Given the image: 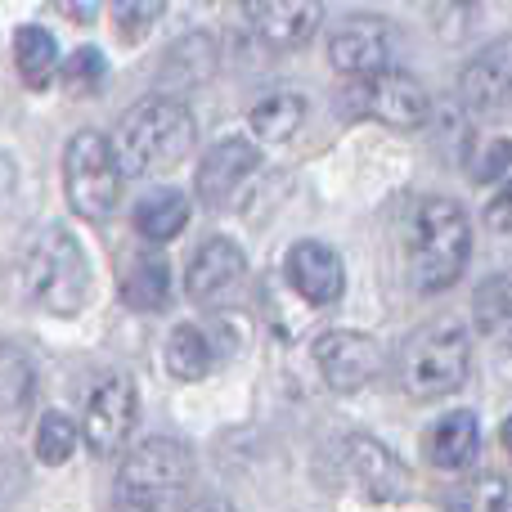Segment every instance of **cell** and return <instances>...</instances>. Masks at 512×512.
<instances>
[{"label": "cell", "mask_w": 512, "mask_h": 512, "mask_svg": "<svg viewBox=\"0 0 512 512\" xmlns=\"http://www.w3.org/2000/svg\"><path fill=\"white\" fill-rule=\"evenodd\" d=\"M14 68H18V77H23L27 90L50 86L54 68H59V45H54V36L45 32V27L23 23L14 32Z\"/></svg>", "instance_id": "obj_18"}, {"label": "cell", "mask_w": 512, "mask_h": 512, "mask_svg": "<svg viewBox=\"0 0 512 512\" xmlns=\"http://www.w3.org/2000/svg\"><path fill=\"white\" fill-rule=\"evenodd\" d=\"M189 472H194V459L171 436H153V441L135 445L117 468L113 512H158L176 490H185Z\"/></svg>", "instance_id": "obj_5"}, {"label": "cell", "mask_w": 512, "mask_h": 512, "mask_svg": "<svg viewBox=\"0 0 512 512\" xmlns=\"http://www.w3.org/2000/svg\"><path fill=\"white\" fill-rule=\"evenodd\" d=\"M472 256V225L454 198H423L414 216V243H409V270L423 292H445L459 283Z\"/></svg>", "instance_id": "obj_3"}, {"label": "cell", "mask_w": 512, "mask_h": 512, "mask_svg": "<svg viewBox=\"0 0 512 512\" xmlns=\"http://www.w3.org/2000/svg\"><path fill=\"white\" fill-rule=\"evenodd\" d=\"M194 140H198V126H194V113L185 108V99L149 95L144 104H135L122 117L113 153L122 176H158V171L180 167L194 153Z\"/></svg>", "instance_id": "obj_2"}, {"label": "cell", "mask_w": 512, "mask_h": 512, "mask_svg": "<svg viewBox=\"0 0 512 512\" xmlns=\"http://www.w3.org/2000/svg\"><path fill=\"white\" fill-rule=\"evenodd\" d=\"M135 414H140V396H135V382L131 378H108L99 382V391L90 396L86 405V445L95 454H117L126 445L135 427Z\"/></svg>", "instance_id": "obj_10"}, {"label": "cell", "mask_w": 512, "mask_h": 512, "mask_svg": "<svg viewBox=\"0 0 512 512\" xmlns=\"http://www.w3.org/2000/svg\"><path fill=\"white\" fill-rule=\"evenodd\" d=\"M301 117H306V104H301L297 95H288V90H283V95H265L261 104L252 108L248 126L256 131V140L283 144V140H292V135H297Z\"/></svg>", "instance_id": "obj_23"}, {"label": "cell", "mask_w": 512, "mask_h": 512, "mask_svg": "<svg viewBox=\"0 0 512 512\" xmlns=\"http://www.w3.org/2000/svg\"><path fill=\"white\" fill-rule=\"evenodd\" d=\"M9 297L45 315H77L90 297L86 248L63 225H41L14 248L5 265Z\"/></svg>", "instance_id": "obj_1"}, {"label": "cell", "mask_w": 512, "mask_h": 512, "mask_svg": "<svg viewBox=\"0 0 512 512\" xmlns=\"http://www.w3.org/2000/svg\"><path fill=\"white\" fill-rule=\"evenodd\" d=\"M486 225L499 234H512V180L504 189H495V198H490V207H486Z\"/></svg>", "instance_id": "obj_29"}, {"label": "cell", "mask_w": 512, "mask_h": 512, "mask_svg": "<svg viewBox=\"0 0 512 512\" xmlns=\"http://www.w3.org/2000/svg\"><path fill=\"white\" fill-rule=\"evenodd\" d=\"M315 364L328 387L351 396V391H364L382 373V346L369 333L333 328V333L315 337Z\"/></svg>", "instance_id": "obj_9"}, {"label": "cell", "mask_w": 512, "mask_h": 512, "mask_svg": "<svg viewBox=\"0 0 512 512\" xmlns=\"http://www.w3.org/2000/svg\"><path fill=\"white\" fill-rule=\"evenodd\" d=\"M472 319H477V333H486L490 342L512 346V274H495L481 283L472 297Z\"/></svg>", "instance_id": "obj_21"}, {"label": "cell", "mask_w": 512, "mask_h": 512, "mask_svg": "<svg viewBox=\"0 0 512 512\" xmlns=\"http://www.w3.org/2000/svg\"><path fill=\"white\" fill-rule=\"evenodd\" d=\"M72 450H77V423L68 414H59V409H50L41 418V427H36V459L59 468V463L72 459Z\"/></svg>", "instance_id": "obj_25"}, {"label": "cell", "mask_w": 512, "mask_h": 512, "mask_svg": "<svg viewBox=\"0 0 512 512\" xmlns=\"http://www.w3.org/2000/svg\"><path fill=\"white\" fill-rule=\"evenodd\" d=\"M104 5L108 0H54V9H59L63 18H72V23H90V18H99Z\"/></svg>", "instance_id": "obj_30"}, {"label": "cell", "mask_w": 512, "mask_h": 512, "mask_svg": "<svg viewBox=\"0 0 512 512\" xmlns=\"http://www.w3.org/2000/svg\"><path fill=\"white\" fill-rule=\"evenodd\" d=\"M459 99L472 113H499L512 99V36L486 45L459 72Z\"/></svg>", "instance_id": "obj_15"}, {"label": "cell", "mask_w": 512, "mask_h": 512, "mask_svg": "<svg viewBox=\"0 0 512 512\" xmlns=\"http://www.w3.org/2000/svg\"><path fill=\"white\" fill-rule=\"evenodd\" d=\"M261 167V153L256 144L248 140H221L203 162H198V176H194V189L212 212H225L234 207V198L243 194V185L256 176Z\"/></svg>", "instance_id": "obj_11"}, {"label": "cell", "mask_w": 512, "mask_h": 512, "mask_svg": "<svg viewBox=\"0 0 512 512\" xmlns=\"http://www.w3.org/2000/svg\"><path fill=\"white\" fill-rule=\"evenodd\" d=\"M167 0H117L113 5V32L122 45H140L162 18Z\"/></svg>", "instance_id": "obj_26"}, {"label": "cell", "mask_w": 512, "mask_h": 512, "mask_svg": "<svg viewBox=\"0 0 512 512\" xmlns=\"http://www.w3.org/2000/svg\"><path fill=\"white\" fill-rule=\"evenodd\" d=\"M328 59L342 77L360 81L373 72H387L396 59V27L378 14H351L333 36H328Z\"/></svg>", "instance_id": "obj_8"}, {"label": "cell", "mask_w": 512, "mask_h": 512, "mask_svg": "<svg viewBox=\"0 0 512 512\" xmlns=\"http://www.w3.org/2000/svg\"><path fill=\"white\" fill-rule=\"evenodd\" d=\"M481 450V427H477V414L472 409H459V414H445L436 418V427L423 436V454L432 468L441 472H459L477 459Z\"/></svg>", "instance_id": "obj_17"}, {"label": "cell", "mask_w": 512, "mask_h": 512, "mask_svg": "<svg viewBox=\"0 0 512 512\" xmlns=\"http://www.w3.org/2000/svg\"><path fill=\"white\" fill-rule=\"evenodd\" d=\"M185 225H189V198L180 194V189H158V194H149L135 207V230L149 243L176 239Z\"/></svg>", "instance_id": "obj_19"}, {"label": "cell", "mask_w": 512, "mask_h": 512, "mask_svg": "<svg viewBox=\"0 0 512 512\" xmlns=\"http://www.w3.org/2000/svg\"><path fill=\"white\" fill-rule=\"evenodd\" d=\"M212 364H216V351H212V337H207L203 328H198V324L171 328V337H167V369H171V378L198 382V378H207V373H212Z\"/></svg>", "instance_id": "obj_20"}, {"label": "cell", "mask_w": 512, "mask_h": 512, "mask_svg": "<svg viewBox=\"0 0 512 512\" xmlns=\"http://www.w3.org/2000/svg\"><path fill=\"white\" fill-rule=\"evenodd\" d=\"M472 342L459 324H427L400 351V382L414 400H441L468 382Z\"/></svg>", "instance_id": "obj_4"}, {"label": "cell", "mask_w": 512, "mask_h": 512, "mask_svg": "<svg viewBox=\"0 0 512 512\" xmlns=\"http://www.w3.org/2000/svg\"><path fill=\"white\" fill-rule=\"evenodd\" d=\"M445 512H508V481L495 472H481L454 490Z\"/></svg>", "instance_id": "obj_24"}, {"label": "cell", "mask_w": 512, "mask_h": 512, "mask_svg": "<svg viewBox=\"0 0 512 512\" xmlns=\"http://www.w3.org/2000/svg\"><path fill=\"white\" fill-rule=\"evenodd\" d=\"M243 274H248V256H243L239 243L207 239L203 248L194 252V261H189L185 288H189V297H194L198 306H212V301L230 297V292L239 288Z\"/></svg>", "instance_id": "obj_16"}, {"label": "cell", "mask_w": 512, "mask_h": 512, "mask_svg": "<svg viewBox=\"0 0 512 512\" xmlns=\"http://www.w3.org/2000/svg\"><path fill=\"white\" fill-rule=\"evenodd\" d=\"M252 32L274 50H297L319 32L324 5L319 0H243Z\"/></svg>", "instance_id": "obj_14"}, {"label": "cell", "mask_w": 512, "mask_h": 512, "mask_svg": "<svg viewBox=\"0 0 512 512\" xmlns=\"http://www.w3.org/2000/svg\"><path fill=\"white\" fill-rule=\"evenodd\" d=\"M171 297V270L162 256H140L122 274V301L131 310H162Z\"/></svg>", "instance_id": "obj_22"}, {"label": "cell", "mask_w": 512, "mask_h": 512, "mask_svg": "<svg viewBox=\"0 0 512 512\" xmlns=\"http://www.w3.org/2000/svg\"><path fill=\"white\" fill-rule=\"evenodd\" d=\"M508 162H512V144L508 140H490L486 149L472 158V176L486 185V180H495V176H504L508 171Z\"/></svg>", "instance_id": "obj_28"}, {"label": "cell", "mask_w": 512, "mask_h": 512, "mask_svg": "<svg viewBox=\"0 0 512 512\" xmlns=\"http://www.w3.org/2000/svg\"><path fill=\"white\" fill-rule=\"evenodd\" d=\"M499 436H504V445H508V454H512V414H508V423H504V432H499Z\"/></svg>", "instance_id": "obj_32"}, {"label": "cell", "mask_w": 512, "mask_h": 512, "mask_svg": "<svg viewBox=\"0 0 512 512\" xmlns=\"http://www.w3.org/2000/svg\"><path fill=\"white\" fill-rule=\"evenodd\" d=\"M63 194H68L72 212L86 221L113 216L117 194H122V167H117L113 140H104L99 131L72 135L68 153H63Z\"/></svg>", "instance_id": "obj_6"}, {"label": "cell", "mask_w": 512, "mask_h": 512, "mask_svg": "<svg viewBox=\"0 0 512 512\" xmlns=\"http://www.w3.org/2000/svg\"><path fill=\"white\" fill-rule=\"evenodd\" d=\"M99 81H104V54L99 50H77L68 59V68H63V86L72 95H95Z\"/></svg>", "instance_id": "obj_27"}, {"label": "cell", "mask_w": 512, "mask_h": 512, "mask_svg": "<svg viewBox=\"0 0 512 512\" xmlns=\"http://www.w3.org/2000/svg\"><path fill=\"white\" fill-rule=\"evenodd\" d=\"M427 108H432V99H427L423 81L405 68H387V72H373V77H360V81H351L342 95L346 117L391 126V131H414V126H423Z\"/></svg>", "instance_id": "obj_7"}, {"label": "cell", "mask_w": 512, "mask_h": 512, "mask_svg": "<svg viewBox=\"0 0 512 512\" xmlns=\"http://www.w3.org/2000/svg\"><path fill=\"white\" fill-rule=\"evenodd\" d=\"M283 274H288L292 292L310 306H333L342 301L346 292V265L328 243H315V239H301L292 243L288 261H283Z\"/></svg>", "instance_id": "obj_12"}, {"label": "cell", "mask_w": 512, "mask_h": 512, "mask_svg": "<svg viewBox=\"0 0 512 512\" xmlns=\"http://www.w3.org/2000/svg\"><path fill=\"white\" fill-rule=\"evenodd\" d=\"M346 468H351L355 486L364 490V499L373 504H400L409 495V468L373 436H351L346 441Z\"/></svg>", "instance_id": "obj_13"}, {"label": "cell", "mask_w": 512, "mask_h": 512, "mask_svg": "<svg viewBox=\"0 0 512 512\" xmlns=\"http://www.w3.org/2000/svg\"><path fill=\"white\" fill-rule=\"evenodd\" d=\"M185 512H234V504H225V499H216V495H207V499H194Z\"/></svg>", "instance_id": "obj_31"}]
</instances>
